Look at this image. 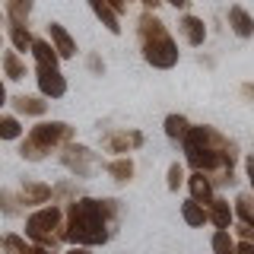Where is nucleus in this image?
I'll use <instances>...</instances> for the list:
<instances>
[{"mask_svg": "<svg viewBox=\"0 0 254 254\" xmlns=\"http://www.w3.org/2000/svg\"><path fill=\"white\" fill-rule=\"evenodd\" d=\"M32 58H35V67H58L61 64V54L54 51V45L48 38H35L32 45Z\"/></svg>", "mask_w": 254, "mask_h": 254, "instance_id": "a211bd4d", "label": "nucleus"}, {"mask_svg": "<svg viewBox=\"0 0 254 254\" xmlns=\"http://www.w3.org/2000/svg\"><path fill=\"white\" fill-rule=\"evenodd\" d=\"M181 185H188L185 165H181V162H172V165H169V181H165V188H169V190H178Z\"/></svg>", "mask_w": 254, "mask_h": 254, "instance_id": "c756f323", "label": "nucleus"}, {"mask_svg": "<svg viewBox=\"0 0 254 254\" xmlns=\"http://www.w3.org/2000/svg\"><path fill=\"white\" fill-rule=\"evenodd\" d=\"M181 219H185L190 229H200L203 222H210V213H206L203 203H197L194 197H188V200L181 203Z\"/></svg>", "mask_w": 254, "mask_h": 254, "instance_id": "aec40b11", "label": "nucleus"}, {"mask_svg": "<svg viewBox=\"0 0 254 254\" xmlns=\"http://www.w3.org/2000/svg\"><path fill=\"white\" fill-rule=\"evenodd\" d=\"M61 165L67 172H73V178H92L99 169H105V162L99 159V153H92L89 146H79V143H70V146L61 149Z\"/></svg>", "mask_w": 254, "mask_h": 254, "instance_id": "423d86ee", "label": "nucleus"}, {"mask_svg": "<svg viewBox=\"0 0 254 254\" xmlns=\"http://www.w3.org/2000/svg\"><path fill=\"white\" fill-rule=\"evenodd\" d=\"M178 35L185 38V45L190 48H200L206 42V26H203V19L200 16H194V13H185L178 19Z\"/></svg>", "mask_w": 254, "mask_h": 254, "instance_id": "9d476101", "label": "nucleus"}, {"mask_svg": "<svg viewBox=\"0 0 254 254\" xmlns=\"http://www.w3.org/2000/svg\"><path fill=\"white\" fill-rule=\"evenodd\" d=\"M19 200L22 206H48L51 203V197H54V188L51 185H45V181H35V178H26L19 185Z\"/></svg>", "mask_w": 254, "mask_h": 254, "instance_id": "1a4fd4ad", "label": "nucleus"}, {"mask_svg": "<svg viewBox=\"0 0 254 254\" xmlns=\"http://www.w3.org/2000/svg\"><path fill=\"white\" fill-rule=\"evenodd\" d=\"M76 197H79L76 178H73V181H61V185H54V197H51V203H73Z\"/></svg>", "mask_w": 254, "mask_h": 254, "instance_id": "bb28decb", "label": "nucleus"}, {"mask_svg": "<svg viewBox=\"0 0 254 254\" xmlns=\"http://www.w3.org/2000/svg\"><path fill=\"white\" fill-rule=\"evenodd\" d=\"M190 127H194V124H190L185 115H169V118H165V137L181 143V140L188 137V130H190Z\"/></svg>", "mask_w": 254, "mask_h": 254, "instance_id": "b1692460", "label": "nucleus"}, {"mask_svg": "<svg viewBox=\"0 0 254 254\" xmlns=\"http://www.w3.org/2000/svg\"><path fill=\"white\" fill-rule=\"evenodd\" d=\"M140 3H143V6H146V10H156V6H159V3H162V0H140Z\"/></svg>", "mask_w": 254, "mask_h": 254, "instance_id": "e433bc0d", "label": "nucleus"}, {"mask_svg": "<svg viewBox=\"0 0 254 254\" xmlns=\"http://www.w3.org/2000/svg\"><path fill=\"white\" fill-rule=\"evenodd\" d=\"M102 149L105 153H115V156H127L130 149H140L146 137H143V130H124V127H115V130H105L99 137Z\"/></svg>", "mask_w": 254, "mask_h": 254, "instance_id": "0eeeda50", "label": "nucleus"}, {"mask_svg": "<svg viewBox=\"0 0 254 254\" xmlns=\"http://www.w3.org/2000/svg\"><path fill=\"white\" fill-rule=\"evenodd\" d=\"M10 105H13L16 115H26V118H42L48 111L45 95H13Z\"/></svg>", "mask_w": 254, "mask_h": 254, "instance_id": "4468645a", "label": "nucleus"}, {"mask_svg": "<svg viewBox=\"0 0 254 254\" xmlns=\"http://www.w3.org/2000/svg\"><path fill=\"white\" fill-rule=\"evenodd\" d=\"M137 38H140V54L149 67L172 70L178 64V42L165 29V22L156 16V10H146L137 19Z\"/></svg>", "mask_w": 254, "mask_h": 254, "instance_id": "7ed1b4c3", "label": "nucleus"}, {"mask_svg": "<svg viewBox=\"0 0 254 254\" xmlns=\"http://www.w3.org/2000/svg\"><path fill=\"white\" fill-rule=\"evenodd\" d=\"M188 190H190V197H194L197 203H213L216 200V185L210 181V175H203V172H194L188 178Z\"/></svg>", "mask_w": 254, "mask_h": 254, "instance_id": "9b49d317", "label": "nucleus"}, {"mask_svg": "<svg viewBox=\"0 0 254 254\" xmlns=\"http://www.w3.org/2000/svg\"><path fill=\"white\" fill-rule=\"evenodd\" d=\"M6 35H10V42H13V51H19V54H32V45H35V35L29 32V26H22V22H10L6 19Z\"/></svg>", "mask_w": 254, "mask_h": 254, "instance_id": "f3484780", "label": "nucleus"}, {"mask_svg": "<svg viewBox=\"0 0 254 254\" xmlns=\"http://www.w3.org/2000/svg\"><path fill=\"white\" fill-rule=\"evenodd\" d=\"M89 6H92L95 19H99L102 26L111 32V35H121V13H118L108 0H89Z\"/></svg>", "mask_w": 254, "mask_h": 254, "instance_id": "ddd939ff", "label": "nucleus"}, {"mask_svg": "<svg viewBox=\"0 0 254 254\" xmlns=\"http://www.w3.org/2000/svg\"><path fill=\"white\" fill-rule=\"evenodd\" d=\"M235 219L254 229V194H238L235 197Z\"/></svg>", "mask_w": 254, "mask_h": 254, "instance_id": "393cba45", "label": "nucleus"}, {"mask_svg": "<svg viewBox=\"0 0 254 254\" xmlns=\"http://www.w3.org/2000/svg\"><path fill=\"white\" fill-rule=\"evenodd\" d=\"M3 22H6V13L0 16V26H3ZM0 45H3V29H0Z\"/></svg>", "mask_w": 254, "mask_h": 254, "instance_id": "58836bf2", "label": "nucleus"}, {"mask_svg": "<svg viewBox=\"0 0 254 254\" xmlns=\"http://www.w3.org/2000/svg\"><path fill=\"white\" fill-rule=\"evenodd\" d=\"M229 26H232L238 38H254V16L245 6H238V3L229 6Z\"/></svg>", "mask_w": 254, "mask_h": 254, "instance_id": "2eb2a0df", "label": "nucleus"}, {"mask_svg": "<svg viewBox=\"0 0 254 254\" xmlns=\"http://www.w3.org/2000/svg\"><path fill=\"white\" fill-rule=\"evenodd\" d=\"M67 254H89V248H83V245H73V248H70Z\"/></svg>", "mask_w": 254, "mask_h": 254, "instance_id": "4c0bfd02", "label": "nucleus"}, {"mask_svg": "<svg viewBox=\"0 0 254 254\" xmlns=\"http://www.w3.org/2000/svg\"><path fill=\"white\" fill-rule=\"evenodd\" d=\"M162 3H172V6H175V10H185V6L190 3V0H162Z\"/></svg>", "mask_w": 254, "mask_h": 254, "instance_id": "f704fd0d", "label": "nucleus"}, {"mask_svg": "<svg viewBox=\"0 0 254 254\" xmlns=\"http://www.w3.org/2000/svg\"><path fill=\"white\" fill-rule=\"evenodd\" d=\"M245 175H248L251 190H254V156H245Z\"/></svg>", "mask_w": 254, "mask_h": 254, "instance_id": "473e14b6", "label": "nucleus"}, {"mask_svg": "<svg viewBox=\"0 0 254 254\" xmlns=\"http://www.w3.org/2000/svg\"><path fill=\"white\" fill-rule=\"evenodd\" d=\"M0 248H3L6 254H29L32 245H26V238H22V235L6 232V235H0Z\"/></svg>", "mask_w": 254, "mask_h": 254, "instance_id": "c85d7f7f", "label": "nucleus"}, {"mask_svg": "<svg viewBox=\"0 0 254 254\" xmlns=\"http://www.w3.org/2000/svg\"><path fill=\"white\" fill-rule=\"evenodd\" d=\"M86 64H89V70H92V73H105V64H102V58H95V54H89V61H86Z\"/></svg>", "mask_w": 254, "mask_h": 254, "instance_id": "2f4dec72", "label": "nucleus"}, {"mask_svg": "<svg viewBox=\"0 0 254 254\" xmlns=\"http://www.w3.org/2000/svg\"><path fill=\"white\" fill-rule=\"evenodd\" d=\"M48 42L54 45V51H58L61 58H73V54H76L73 35H70V32L64 29L61 22H48Z\"/></svg>", "mask_w": 254, "mask_h": 254, "instance_id": "f8f14e48", "label": "nucleus"}, {"mask_svg": "<svg viewBox=\"0 0 254 254\" xmlns=\"http://www.w3.org/2000/svg\"><path fill=\"white\" fill-rule=\"evenodd\" d=\"M67 242L83 245V248H95L115 238L118 222H121V200L115 197H76L67 203Z\"/></svg>", "mask_w": 254, "mask_h": 254, "instance_id": "f03ea898", "label": "nucleus"}, {"mask_svg": "<svg viewBox=\"0 0 254 254\" xmlns=\"http://www.w3.org/2000/svg\"><path fill=\"white\" fill-rule=\"evenodd\" d=\"M235 232H238V238H242V242H254V229H251V226H245V222H238Z\"/></svg>", "mask_w": 254, "mask_h": 254, "instance_id": "7c9ffc66", "label": "nucleus"}, {"mask_svg": "<svg viewBox=\"0 0 254 254\" xmlns=\"http://www.w3.org/2000/svg\"><path fill=\"white\" fill-rule=\"evenodd\" d=\"M26 210V206H22V200H19V194H16V190H0V213H3V216H19V213Z\"/></svg>", "mask_w": 254, "mask_h": 254, "instance_id": "a878e982", "label": "nucleus"}, {"mask_svg": "<svg viewBox=\"0 0 254 254\" xmlns=\"http://www.w3.org/2000/svg\"><path fill=\"white\" fill-rule=\"evenodd\" d=\"M10 105V99H6V89H3V79H0V108Z\"/></svg>", "mask_w": 254, "mask_h": 254, "instance_id": "c9c22d12", "label": "nucleus"}, {"mask_svg": "<svg viewBox=\"0 0 254 254\" xmlns=\"http://www.w3.org/2000/svg\"><path fill=\"white\" fill-rule=\"evenodd\" d=\"M35 79H38V92L45 99H61L67 95V79L58 67H35Z\"/></svg>", "mask_w": 254, "mask_h": 254, "instance_id": "6e6552de", "label": "nucleus"}, {"mask_svg": "<svg viewBox=\"0 0 254 254\" xmlns=\"http://www.w3.org/2000/svg\"><path fill=\"white\" fill-rule=\"evenodd\" d=\"M0 64H3V73L10 79H26V61H22L19 51H3Z\"/></svg>", "mask_w": 254, "mask_h": 254, "instance_id": "412c9836", "label": "nucleus"}, {"mask_svg": "<svg viewBox=\"0 0 254 254\" xmlns=\"http://www.w3.org/2000/svg\"><path fill=\"white\" fill-rule=\"evenodd\" d=\"M238 254H254V242H238Z\"/></svg>", "mask_w": 254, "mask_h": 254, "instance_id": "72a5a7b5", "label": "nucleus"}, {"mask_svg": "<svg viewBox=\"0 0 254 254\" xmlns=\"http://www.w3.org/2000/svg\"><path fill=\"white\" fill-rule=\"evenodd\" d=\"M76 137V130L64 121H42L26 133V140H19V156L29 162H42L48 153L70 146Z\"/></svg>", "mask_w": 254, "mask_h": 254, "instance_id": "20e7f679", "label": "nucleus"}, {"mask_svg": "<svg viewBox=\"0 0 254 254\" xmlns=\"http://www.w3.org/2000/svg\"><path fill=\"white\" fill-rule=\"evenodd\" d=\"M213 254H238V242L232 238V229H216L210 238Z\"/></svg>", "mask_w": 254, "mask_h": 254, "instance_id": "4be33fe9", "label": "nucleus"}, {"mask_svg": "<svg viewBox=\"0 0 254 254\" xmlns=\"http://www.w3.org/2000/svg\"><path fill=\"white\" fill-rule=\"evenodd\" d=\"M22 137V124L16 115H0V140H19Z\"/></svg>", "mask_w": 254, "mask_h": 254, "instance_id": "cd10ccee", "label": "nucleus"}, {"mask_svg": "<svg viewBox=\"0 0 254 254\" xmlns=\"http://www.w3.org/2000/svg\"><path fill=\"white\" fill-rule=\"evenodd\" d=\"M3 10H6V19H10V22H22V26H29L32 0H6Z\"/></svg>", "mask_w": 254, "mask_h": 254, "instance_id": "5701e85b", "label": "nucleus"}, {"mask_svg": "<svg viewBox=\"0 0 254 254\" xmlns=\"http://www.w3.org/2000/svg\"><path fill=\"white\" fill-rule=\"evenodd\" d=\"M105 172L118 181V185H127V181L133 178V159L130 156H115V159L105 162Z\"/></svg>", "mask_w": 254, "mask_h": 254, "instance_id": "6ab92c4d", "label": "nucleus"}, {"mask_svg": "<svg viewBox=\"0 0 254 254\" xmlns=\"http://www.w3.org/2000/svg\"><path fill=\"white\" fill-rule=\"evenodd\" d=\"M206 213H210V222L216 229H232V222H235V210L229 206L226 197H216L213 203H206Z\"/></svg>", "mask_w": 254, "mask_h": 254, "instance_id": "dca6fc26", "label": "nucleus"}, {"mask_svg": "<svg viewBox=\"0 0 254 254\" xmlns=\"http://www.w3.org/2000/svg\"><path fill=\"white\" fill-rule=\"evenodd\" d=\"M26 238L32 245H42V248H58L61 242H67V213L61 206L48 203L38 206L35 213L26 219Z\"/></svg>", "mask_w": 254, "mask_h": 254, "instance_id": "39448f33", "label": "nucleus"}, {"mask_svg": "<svg viewBox=\"0 0 254 254\" xmlns=\"http://www.w3.org/2000/svg\"><path fill=\"white\" fill-rule=\"evenodd\" d=\"M185 159L194 172L210 175L213 185H235V162H238V146L226 133H219L210 124H194L188 137L181 140Z\"/></svg>", "mask_w": 254, "mask_h": 254, "instance_id": "f257e3e1", "label": "nucleus"}]
</instances>
